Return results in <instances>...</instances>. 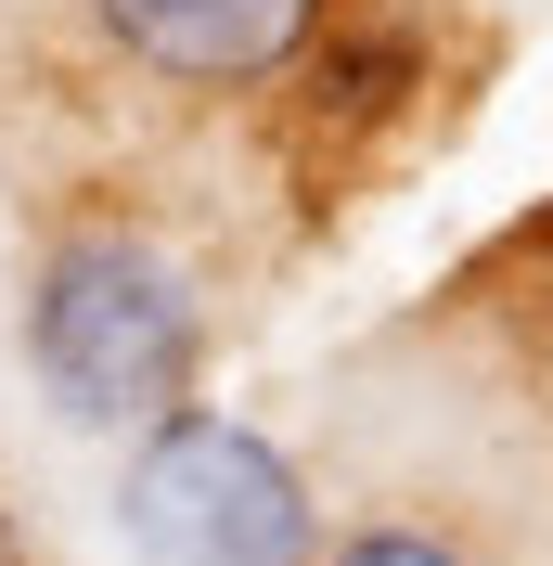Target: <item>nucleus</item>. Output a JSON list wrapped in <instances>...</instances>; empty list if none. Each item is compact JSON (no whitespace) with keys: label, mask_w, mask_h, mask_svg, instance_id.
<instances>
[{"label":"nucleus","mask_w":553,"mask_h":566,"mask_svg":"<svg viewBox=\"0 0 553 566\" xmlns=\"http://www.w3.org/2000/svg\"><path fill=\"white\" fill-rule=\"evenodd\" d=\"M207 271L155 232V219H65L52 245H39L27 271V374L39 399L65 424H91V438H142V424L194 412V387H207Z\"/></svg>","instance_id":"f257e3e1"},{"label":"nucleus","mask_w":553,"mask_h":566,"mask_svg":"<svg viewBox=\"0 0 553 566\" xmlns=\"http://www.w3.org/2000/svg\"><path fill=\"white\" fill-rule=\"evenodd\" d=\"M322 13L335 0H91L104 52L142 65L155 91H271V77H296Z\"/></svg>","instance_id":"7ed1b4c3"},{"label":"nucleus","mask_w":553,"mask_h":566,"mask_svg":"<svg viewBox=\"0 0 553 566\" xmlns=\"http://www.w3.org/2000/svg\"><path fill=\"white\" fill-rule=\"evenodd\" d=\"M116 528L142 566H322V490L244 412H168L116 463Z\"/></svg>","instance_id":"f03ea898"},{"label":"nucleus","mask_w":553,"mask_h":566,"mask_svg":"<svg viewBox=\"0 0 553 566\" xmlns=\"http://www.w3.org/2000/svg\"><path fill=\"white\" fill-rule=\"evenodd\" d=\"M322 566H477L450 528H425V515H361V528L322 541Z\"/></svg>","instance_id":"39448f33"},{"label":"nucleus","mask_w":553,"mask_h":566,"mask_svg":"<svg viewBox=\"0 0 553 566\" xmlns=\"http://www.w3.org/2000/svg\"><path fill=\"white\" fill-rule=\"evenodd\" d=\"M296 77H310V104H322V116L374 129V116L413 104V27H399V13H361V27H335V13H322V39L296 52Z\"/></svg>","instance_id":"20e7f679"}]
</instances>
